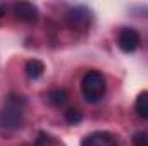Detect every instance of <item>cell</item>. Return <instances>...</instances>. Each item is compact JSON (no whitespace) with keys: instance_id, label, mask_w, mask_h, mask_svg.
I'll list each match as a JSON object with an SVG mask.
<instances>
[{"instance_id":"cell-3","label":"cell","mask_w":148,"mask_h":146,"mask_svg":"<svg viewBox=\"0 0 148 146\" xmlns=\"http://www.w3.org/2000/svg\"><path fill=\"white\" fill-rule=\"evenodd\" d=\"M64 19H66V24L74 31H88L93 23V12L86 5H74L67 9Z\"/></svg>"},{"instance_id":"cell-2","label":"cell","mask_w":148,"mask_h":146,"mask_svg":"<svg viewBox=\"0 0 148 146\" xmlns=\"http://www.w3.org/2000/svg\"><path fill=\"white\" fill-rule=\"evenodd\" d=\"M107 91V81L105 76L100 71H88L81 79V93L88 103H100Z\"/></svg>"},{"instance_id":"cell-1","label":"cell","mask_w":148,"mask_h":146,"mask_svg":"<svg viewBox=\"0 0 148 146\" xmlns=\"http://www.w3.org/2000/svg\"><path fill=\"white\" fill-rule=\"evenodd\" d=\"M26 98L23 95H9L0 110V134L9 138L16 134L24 124Z\"/></svg>"},{"instance_id":"cell-11","label":"cell","mask_w":148,"mask_h":146,"mask_svg":"<svg viewBox=\"0 0 148 146\" xmlns=\"http://www.w3.org/2000/svg\"><path fill=\"white\" fill-rule=\"evenodd\" d=\"M64 119L69 122V124H73V126H76V124H79L81 120H83V112L79 108H67L66 112H64Z\"/></svg>"},{"instance_id":"cell-12","label":"cell","mask_w":148,"mask_h":146,"mask_svg":"<svg viewBox=\"0 0 148 146\" xmlns=\"http://www.w3.org/2000/svg\"><path fill=\"white\" fill-rule=\"evenodd\" d=\"M133 145L134 146H148V131H140L133 136Z\"/></svg>"},{"instance_id":"cell-5","label":"cell","mask_w":148,"mask_h":146,"mask_svg":"<svg viewBox=\"0 0 148 146\" xmlns=\"http://www.w3.org/2000/svg\"><path fill=\"white\" fill-rule=\"evenodd\" d=\"M81 146H119V139L109 131H95L81 139Z\"/></svg>"},{"instance_id":"cell-9","label":"cell","mask_w":148,"mask_h":146,"mask_svg":"<svg viewBox=\"0 0 148 146\" xmlns=\"http://www.w3.org/2000/svg\"><path fill=\"white\" fill-rule=\"evenodd\" d=\"M134 110H136V113H138L141 119H148V89L141 91V93L136 96Z\"/></svg>"},{"instance_id":"cell-13","label":"cell","mask_w":148,"mask_h":146,"mask_svg":"<svg viewBox=\"0 0 148 146\" xmlns=\"http://www.w3.org/2000/svg\"><path fill=\"white\" fill-rule=\"evenodd\" d=\"M3 14H5V7H3V5H2V3H0V17H2V16H3Z\"/></svg>"},{"instance_id":"cell-10","label":"cell","mask_w":148,"mask_h":146,"mask_svg":"<svg viewBox=\"0 0 148 146\" xmlns=\"http://www.w3.org/2000/svg\"><path fill=\"white\" fill-rule=\"evenodd\" d=\"M35 146H62V143H59L53 136H50L48 132L45 131H40L36 136V141H35Z\"/></svg>"},{"instance_id":"cell-6","label":"cell","mask_w":148,"mask_h":146,"mask_svg":"<svg viewBox=\"0 0 148 146\" xmlns=\"http://www.w3.org/2000/svg\"><path fill=\"white\" fill-rule=\"evenodd\" d=\"M12 10L16 14L17 19L24 21V23H35L38 19V7L35 3L29 2H17L12 5Z\"/></svg>"},{"instance_id":"cell-8","label":"cell","mask_w":148,"mask_h":146,"mask_svg":"<svg viewBox=\"0 0 148 146\" xmlns=\"http://www.w3.org/2000/svg\"><path fill=\"white\" fill-rule=\"evenodd\" d=\"M47 102L50 105H53V107H62L67 102V91L66 89H60V88L50 89L47 93Z\"/></svg>"},{"instance_id":"cell-4","label":"cell","mask_w":148,"mask_h":146,"mask_svg":"<svg viewBox=\"0 0 148 146\" xmlns=\"http://www.w3.org/2000/svg\"><path fill=\"white\" fill-rule=\"evenodd\" d=\"M141 36L134 28H122L117 35V45L124 53H133L138 50Z\"/></svg>"},{"instance_id":"cell-7","label":"cell","mask_w":148,"mask_h":146,"mask_svg":"<svg viewBox=\"0 0 148 146\" xmlns=\"http://www.w3.org/2000/svg\"><path fill=\"white\" fill-rule=\"evenodd\" d=\"M24 72H26V77H28V79L35 81V79H38V77L43 76V72H45V64H43L41 60H38V59H31V60L26 62Z\"/></svg>"}]
</instances>
